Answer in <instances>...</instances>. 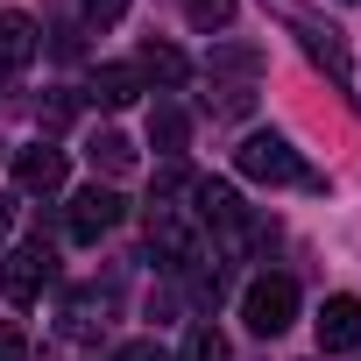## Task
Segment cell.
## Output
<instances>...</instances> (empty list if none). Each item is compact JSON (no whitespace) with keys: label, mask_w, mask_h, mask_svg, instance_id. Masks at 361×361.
<instances>
[{"label":"cell","mask_w":361,"mask_h":361,"mask_svg":"<svg viewBox=\"0 0 361 361\" xmlns=\"http://www.w3.org/2000/svg\"><path fill=\"white\" fill-rule=\"evenodd\" d=\"M234 170H241V177H255V185H312V192H326V177H319V170H305V163H298V149H290L283 135H269V128L241 135Z\"/></svg>","instance_id":"1"},{"label":"cell","mask_w":361,"mask_h":361,"mask_svg":"<svg viewBox=\"0 0 361 361\" xmlns=\"http://www.w3.org/2000/svg\"><path fill=\"white\" fill-rule=\"evenodd\" d=\"M50 283H57V255L43 241H22V248L0 255V290H8V305H36Z\"/></svg>","instance_id":"2"},{"label":"cell","mask_w":361,"mask_h":361,"mask_svg":"<svg viewBox=\"0 0 361 361\" xmlns=\"http://www.w3.org/2000/svg\"><path fill=\"white\" fill-rule=\"evenodd\" d=\"M241 319H248V333L276 340V333L298 319V283H290V276H255V283L241 290Z\"/></svg>","instance_id":"3"},{"label":"cell","mask_w":361,"mask_h":361,"mask_svg":"<svg viewBox=\"0 0 361 361\" xmlns=\"http://www.w3.org/2000/svg\"><path fill=\"white\" fill-rule=\"evenodd\" d=\"M192 213H199V227H213L227 241H248L255 234L248 213H241V192L227 185V177H199V185H192Z\"/></svg>","instance_id":"4"},{"label":"cell","mask_w":361,"mask_h":361,"mask_svg":"<svg viewBox=\"0 0 361 361\" xmlns=\"http://www.w3.org/2000/svg\"><path fill=\"white\" fill-rule=\"evenodd\" d=\"M64 177H71V163H64V149H57V142L15 149V185H22L29 199H50V192H64Z\"/></svg>","instance_id":"5"},{"label":"cell","mask_w":361,"mask_h":361,"mask_svg":"<svg viewBox=\"0 0 361 361\" xmlns=\"http://www.w3.org/2000/svg\"><path fill=\"white\" fill-rule=\"evenodd\" d=\"M121 213H128V206H121V192L92 185V192H78V199H71L64 234H71V241H99V234H114V227H121Z\"/></svg>","instance_id":"6"},{"label":"cell","mask_w":361,"mask_h":361,"mask_svg":"<svg viewBox=\"0 0 361 361\" xmlns=\"http://www.w3.org/2000/svg\"><path fill=\"white\" fill-rule=\"evenodd\" d=\"M347 347H361V298H326L319 305V354H347Z\"/></svg>","instance_id":"7"},{"label":"cell","mask_w":361,"mask_h":361,"mask_svg":"<svg viewBox=\"0 0 361 361\" xmlns=\"http://www.w3.org/2000/svg\"><path fill=\"white\" fill-rule=\"evenodd\" d=\"M135 78H149V85H185L192 78V64H185V50H170V43H142V57H135Z\"/></svg>","instance_id":"8"},{"label":"cell","mask_w":361,"mask_h":361,"mask_svg":"<svg viewBox=\"0 0 361 361\" xmlns=\"http://www.w3.org/2000/svg\"><path fill=\"white\" fill-rule=\"evenodd\" d=\"M36 43H43V36H36L29 15H15V8L0 15V71H22V64L36 57Z\"/></svg>","instance_id":"9"},{"label":"cell","mask_w":361,"mask_h":361,"mask_svg":"<svg viewBox=\"0 0 361 361\" xmlns=\"http://www.w3.org/2000/svg\"><path fill=\"white\" fill-rule=\"evenodd\" d=\"M85 92H92L99 106H135V92H142V78H135V64H99Z\"/></svg>","instance_id":"10"},{"label":"cell","mask_w":361,"mask_h":361,"mask_svg":"<svg viewBox=\"0 0 361 361\" xmlns=\"http://www.w3.org/2000/svg\"><path fill=\"white\" fill-rule=\"evenodd\" d=\"M185 135H192L185 106H170V99H156V106H149V142H156L163 156H177V149H185Z\"/></svg>","instance_id":"11"},{"label":"cell","mask_w":361,"mask_h":361,"mask_svg":"<svg viewBox=\"0 0 361 361\" xmlns=\"http://www.w3.org/2000/svg\"><path fill=\"white\" fill-rule=\"evenodd\" d=\"M305 50H312V64H326V71H333L340 85L354 78V64H347V43H340L333 29H305Z\"/></svg>","instance_id":"12"},{"label":"cell","mask_w":361,"mask_h":361,"mask_svg":"<svg viewBox=\"0 0 361 361\" xmlns=\"http://www.w3.org/2000/svg\"><path fill=\"white\" fill-rule=\"evenodd\" d=\"M85 156H92V170H106V177H121V170L135 163V149H128V135H114V128H99V135L85 142Z\"/></svg>","instance_id":"13"},{"label":"cell","mask_w":361,"mask_h":361,"mask_svg":"<svg viewBox=\"0 0 361 361\" xmlns=\"http://www.w3.org/2000/svg\"><path fill=\"white\" fill-rule=\"evenodd\" d=\"M206 71H234V78H255V71H262V50H255V43H213Z\"/></svg>","instance_id":"14"},{"label":"cell","mask_w":361,"mask_h":361,"mask_svg":"<svg viewBox=\"0 0 361 361\" xmlns=\"http://www.w3.org/2000/svg\"><path fill=\"white\" fill-rule=\"evenodd\" d=\"M177 361H227V333L213 326V319H199L192 333H185V354Z\"/></svg>","instance_id":"15"},{"label":"cell","mask_w":361,"mask_h":361,"mask_svg":"<svg viewBox=\"0 0 361 361\" xmlns=\"http://www.w3.org/2000/svg\"><path fill=\"white\" fill-rule=\"evenodd\" d=\"M185 15H192V29H206V36H220V29L234 22V0H185Z\"/></svg>","instance_id":"16"},{"label":"cell","mask_w":361,"mask_h":361,"mask_svg":"<svg viewBox=\"0 0 361 361\" xmlns=\"http://www.w3.org/2000/svg\"><path fill=\"white\" fill-rule=\"evenodd\" d=\"M114 361H170V354H163L156 340H121V347H114Z\"/></svg>","instance_id":"17"},{"label":"cell","mask_w":361,"mask_h":361,"mask_svg":"<svg viewBox=\"0 0 361 361\" xmlns=\"http://www.w3.org/2000/svg\"><path fill=\"white\" fill-rule=\"evenodd\" d=\"M78 8H85V22H99V29H106V22H121V15H128V0H78Z\"/></svg>","instance_id":"18"},{"label":"cell","mask_w":361,"mask_h":361,"mask_svg":"<svg viewBox=\"0 0 361 361\" xmlns=\"http://www.w3.org/2000/svg\"><path fill=\"white\" fill-rule=\"evenodd\" d=\"M22 354H29L22 326H15V319H0V361H22Z\"/></svg>","instance_id":"19"},{"label":"cell","mask_w":361,"mask_h":361,"mask_svg":"<svg viewBox=\"0 0 361 361\" xmlns=\"http://www.w3.org/2000/svg\"><path fill=\"white\" fill-rule=\"evenodd\" d=\"M8 227H15V213H8V206H0V241H8Z\"/></svg>","instance_id":"20"}]
</instances>
